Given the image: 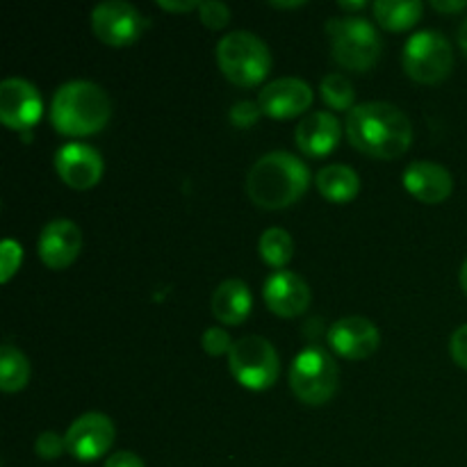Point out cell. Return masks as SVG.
<instances>
[{"instance_id": "cell-1", "label": "cell", "mask_w": 467, "mask_h": 467, "mask_svg": "<svg viewBox=\"0 0 467 467\" xmlns=\"http://www.w3.org/2000/svg\"><path fill=\"white\" fill-rule=\"evenodd\" d=\"M347 137L351 146L369 158L395 160L413 141V123L397 105L368 100L347 114Z\"/></svg>"}, {"instance_id": "cell-2", "label": "cell", "mask_w": 467, "mask_h": 467, "mask_svg": "<svg viewBox=\"0 0 467 467\" xmlns=\"http://www.w3.org/2000/svg\"><path fill=\"white\" fill-rule=\"evenodd\" d=\"M310 171L296 155L272 150L251 167L246 176V192L251 201L265 210H281L296 203L306 194Z\"/></svg>"}, {"instance_id": "cell-3", "label": "cell", "mask_w": 467, "mask_h": 467, "mask_svg": "<svg viewBox=\"0 0 467 467\" xmlns=\"http://www.w3.org/2000/svg\"><path fill=\"white\" fill-rule=\"evenodd\" d=\"M112 114V103L103 87L91 80H71L59 87L50 103L55 130L68 137H85L103 130Z\"/></svg>"}, {"instance_id": "cell-4", "label": "cell", "mask_w": 467, "mask_h": 467, "mask_svg": "<svg viewBox=\"0 0 467 467\" xmlns=\"http://www.w3.org/2000/svg\"><path fill=\"white\" fill-rule=\"evenodd\" d=\"M217 64L233 85L254 87L267 78L272 68V53L254 32L233 30L219 39Z\"/></svg>"}, {"instance_id": "cell-5", "label": "cell", "mask_w": 467, "mask_h": 467, "mask_svg": "<svg viewBox=\"0 0 467 467\" xmlns=\"http://www.w3.org/2000/svg\"><path fill=\"white\" fill-rule=\"evenodd\" d=\"M333 59L349 71H368L379 62L381 36L363 16H333L327 21Z\"/></svg>"}, {"instance_id": "cell-6", "label": "cell", "mask_w": 467, "mask_h": 467, "mask_svg": "<svg viewBox=\"0 0 467 467\" xmlns=\"http://www.w3.org/2000/svg\"><path fill=\"white\" fill-rule=\"evenodd\" d=\"M337 363L322 347H306L292 363L290 388L304 404L322 406L331 401L337 390Z\"/></svg>"}, {"instance_id": "cell-7", "label": "cell", "mask_w": 467, "mask_h": 467, "mask_svg": "<svg viewBox=\"0 0 467 467\" xmlns=\"http://www.w3.org/2000/svg\"><path fill=\"white\" fill-rule=\"evenodd\" d=\"M404 68L413 80L436 85L445 80L454 67V50L442 32L420 30L409 36L404 46Z\"/></svg>"}, {"instance_id": "cell-8", "label": "cell", "mask_w": 467, "mask_h": 467, "mask_svg": "<svg viewBox=\"0 0 467 467\" xmlns=\"http://www.w3.org/2000/svg\"><path fill=\"white\" fill-rule=\"evenodd\" d=\"M228 368L249 390H267L278 379V354L272 342L263 336H246L233 345L228 354Z\"/></svg>"}, {"instance_id": "cell-9", "label": "cell", "mask_w": 467, "mask_h": 467, "mask_svg": "<svg viewBox=\"0 0 467 467\" xmlns=\"http://www.w3.org/2000/svg\"><path fill=\"white\" fill-rule=\"evenodd\" d=\"M144 27V14L123 0H105L91 12V30L103 44L128 46L140 39Z\"/></svg>"}, {"instance_id": "cell-10", "label": "cell", "mask_w": 467, "mask_h": 467, "mask_svg": "<svg viewBox=\"0 0 467 467\" xmlns=\"http://www.w3.org/2000/svg\"><path fill=\"white\" fill-rule=\"evenodd\" d=\"M44 112L39 89L23 78H7L0 85V121L9 130H27Z\"/></svg>"}, {"instance_id": "cell-11", "label": "cell", "mask_w": 467, "mask_h": 467, "mask_svg": "<svg viewBox=\"0 0 467 467\" xmlns=\"http://www.w3.org/2000/svg\"><path fill=\"white\" fill-rule=\"evenodd\" d=\"M67 451L78 461H96L114 442V424L103 413H85L67 429Z\"/></svg>"}, {"instance_id": "cell-12", "label": "cell", "mask_w": 467, "mask_h": 467, "mask_svg": "<svg viewBox=\"0 0 467 467\" xmlns=\"http://www.w3.org/2000/svg\"><path fill=\"white\" fill-rule=\"evenodd\" d=\"M328 347L336 351L337 356L347 360H363L372 356L381 345V333H379L377 324L369 322L368 317L360 315H351V317H342L328 328Z\"/></svg>"}, {"instance_id": "cell-13", "label": "cell", "mask_w": 467, "mask_h": 467, "mask_svg": "<svg viewBox=\"0 0 467 467\" xmlns=\"http://www.w3.org/2000/svg\"><path fill=\"white\" fill-rule=\"evenodd\" d=\"M55 171L73 190H91L103 176V158L82 141H68L55 153Z\"/></svg>"}, {"instance_id": "cell-14", "label": "cell", "mask_w": 467, "mask_h": 467, "mask_svg": "<svg viewBox=\"0 0 467 467\" xmlns=\"http://www.w3.org/2000/svg\"><path fill=\"white\" fill-rule=\"evenodd\" d=\"M313 103V87L301 78H276L263 87L258 105L265 117L290 119L304 114Z\"/></svg>"}, {"instance_id": "cell-15", "label": "cell", "mask_w": 467, "mask_h": 467, "mask_svg": "<svg viewBox=\"0 0 467 467\" xmlns=\"http://www.w3.org/2000/svg\"><path fill=\"white\" fill-rule=\"evenodd\" d=\"M263 295L269 310L281 317H296L306 313L313 299L308 283L299 274L287 272V269H278L265 281Z\"/></svg>"}, {"instance_id": "cell-16", "label": "cell", "mask_w": 467, "mask_h": 467, "mask_svg": "<svg viewBox=\"0 0 467 467\" xmlns=\"http://www.w3.org/2000/svg\"><path fill=\"white\" fill-rule=\"evenodd\" d=\"M82 249V233L71 219H53L39 235V258L50 269H67Z\"/></svg>"}, {"instance_id": "cell-17", "label": "cell", "mask_w": 467, "mask_h": 467, "mask_svg": "<svg viewBox=\"0 0 467 467\" xmlns=\"http://www.w3.org/2000/svg\"><path fill=\"white\" fill-rule=\"evenodd\" d=\"M404 187L422 203H442L454 190V178L442 164L418 160L404 169Z\"/></svg>"}, {"instance_id": "cell-18", "label": "cell", "mask_w": 467, "mask_h": 467, "mask_svg": "<svg viewBox=\"0 0 467 467\" xmlns=\"http://www.w3.org/2000/svg\"><path fill=\"white\" fill-rule=\"evenodd\" d=\"M342 126L331 112H310L296 126V146L310 158H324L340 144Z\"/></svg>"}, {"instance_id": "cell-19", "label": "cell", "mask_w": 467, "mask_h": 467, "mask_svg": "<svg viewBox=\"0 0 467 467\" xmlns=\"http://www.w3.org/2000/svg\"><path fill=\"white\" fill-rule=\"evenodd\" d=\"M251 290L246 287L244 281L237 278H228V281L219 283V287L213 295V313L222 324L235 327L242 324L251 313Z\"/></svg>"}, {"instance_id": "cell-20", "label": "cell", "mask_w": 467, "mask_h": 467, "mask_svg": "<svg viewBox=\"0 0 467 467\" xmlns=\"http://www.w3.org/2000/svg\"><path fill=\"white\" fill-rule=\"evenodd\" d=\"M315 185H317L319 194L327 201H333V203H349L360 192V178L347 164H328V167H322L317 171Z\"/></svg>"}, {"instance_id": "cell-21", "label": "cell", "mask_w": 467, "mask_h": 467, "mask_svg": "<svg viewBox=\"0 0 467 467\" xmlns=\"http://www.w3.org/2000/svg\"><path fill=\"white\" fill-rule=\"evenodd\" d=\"M374 16L388 30H406L415 26L422 16V3L420 0H377L374 3Z\"/></svg>"}, {"instance_id": "cell-22", "label": "cell", "mask_w": 467, "mask_h": 467, "mask_svg": "<svg viewBox=\"0 0 467 467\" xmlns=\"http://www.w3.org/2000/svg\"><path fill=\"white\" fill-rule=\"evenodd\" d=\"M30 381V363L14 345L0 347V388L3 392H18Z\"/></svg>"}, {"instance_id": "cell-23", "label": "cell", "mask_w": 467, "mask_h": 467, "mask_svg": "<svg viewBox=\"0 0 467 467\" xmlns=\"http://www.w3.org/2000/svg\"><path fill=\"white\" fill-rule=\"evenodd\" d=\"M258 251L269 267H285L292 260V254H295V242H292V235L285 228L274 226L260 235Z\"/></svg>"}, {"instance_id": "cell-24", "label": "cell", "mask_w": 467, "mask_h": 467, "mask_svg": "<svg viewBox=\"0 0 467 467\" xmlns=\"http://www.w3.org/2000/svg\"><path fill=\"white\" fill-rule=\"evenodd\" d=\"M319 91H322L324 103L331 105L333 109H349L351 112V109L356 108L354 85H351L349 78L342 76V73H328V76H324Z\"/></svg>"}, {"instance_id": "cell-25", "label": "cell", "mask_w": 467, "mask_h": 467, "mask_svg": "<svg viewBox=\"0 0 467 467\" xmlns=\"http://www.w3.org/2000/svg\"><path fill=\"white\" fill-rule=\"evenodd\" d=\"M233 337L226 328H219V327H210L205 328L203 336H201V347H203L205 354L210 356H223V354H231L233 349Z\"/></svg>"}, {"instance_id": "cell-26", "label": "cell", "mask_w": 467, "mask_h": 467, "mask_svg": "<svg viewBox=\"0 0 467 467\" xmlns=\"http://www.w3.org/2000/svg\"><path fill=\"white\" fill-rule=\"evenodd\" d=\"M21 260H23V249L18 246V242H14L12 237L3 242L0 246V281L7 283L9 278L16 274V269L21 267Z\"/></svg>"}, {"instance_id": "cell-27", "label": "cell", "mask_w": 467, "mask_h": 467, "mask_svg": "<svg viewBox=\"0 0 467 467\" xmlns=\"http://www.w3.org/2000/svg\"><path fill=\"white\" fill-rule=\"evenodd\" d=\"M199 16L203 26L219 30V27H223L231 21V9H228V5L222 3V0H203V3L199 5Z\"/></svg>"}, {"instance_id": "cell-28", "label": "cell", "mask_w": 467, "mask_h": 467, "mask_svg": "<svg viewBox=\"0 0 467 467\" xmlns=\"http://www.w3.org/2000/svg\"><path fill=\"white\" fill-rule=\"evenodd\" d=\"M35 451L36 456H41L44 461L59 459V456L67 451V438L59 436V433L55 431H44L35 441Z\"/></svg>"}, {"instance_id": "cell-29", "label": "cell", "mask_w": 467, "mask_h": 467, "mask_svg": "<svg viewBox=\"0 0 467 467\" xmlns=\"http://www.w3.org/2000/svg\"><path fill=\"white\" fill-rule=\"evenodd\" d=\"M260 117H263V109L254 100H237L231 112H228V119L237 128H251Z\"/></svg>"}, {"instance_id": "cell-30", "label": "cell", "mask_w": 467, "mask_h": 467, "mask_svg": "<svg viewBox=\"0 0 467 467\" xmlns=\"http://www.w3.org/2000/svg\"><path fill=\"white\" fill-rule=\"evenodd\" d=\"M450 354L459 368L467 369V324L456 328L450 337Z\"/></svg>"}, {"instance_id": "cell-31", "label": "cell", "mask_w": 467, "mask_h": 467, "mask_svg": "<svg viewBox=\"0 0 467 467\" xmlns=\"http://www.w3.org/2000/svg\"><path fill=\"white\" fill-rule=\"evenodd\" d=\"M105 467H146L144 461L132 451H117L105 461Z\"/></svg>"}, {"instance_id": "cell-32", "label": "cell", "mask_w": 467, "mask_h": 467, "mask_svg": "<svg viewBox=\"0 0 467 467\" xmlns=\"http://www.w3.org/2000/svg\"><path fill=\"white\" fill-rule=\"evenodd\" d=\"M158 5L167 12H192V9H199L201 3L196 0H158Z\"/></svg>"}, {"instance_id": "cell-33", "label": "cell", "mask_w": 467, "mask_h": 467, "mask_svg": "<svg viewBox=\"0 0 467 467\" xmlns=\"http://www.w3.org/2000/svg\"><path fill=\"white\" fill-rule=\"evenodd\" d=\"M431 7L436 9V12L456 14L467 7V0H431Z\"/></svg>"}, {"instance_id": "cell-34", "label": "cell", "mask_w": 467, "mask_h": 467, "mask_svg": "<svg viewBox=\"0 0 467 467\" xmlns=\"http://www.w3.org/2000/svg\"><path fill=\"white\" fill-rule=\"evenodd\" d=\"M340 7L347 9V12H358V9L368 7V3H365V0H358V3H349V0H340Z\"/></svg>"}, {"instance_id": "cell-35", "label": "cell", "mask_w": 467, "mask_h": 467, "mask_svg": "<svg viewBox=\"0 0 467 467\" xmlns=\"http://www.w3.org/2000/svg\"><path fill=\"white\" fill-rule=\"evenodd\" d=\"M459 44H461V48H463V53L467 55V18L461 23V27H459Z\"/></svg>"}, {"instance_id": "cell-36", "label": "cell", "mask_w": 467, "mask_h": 467, "mask_svg": "<svg viewBox=\"0 0 467 467\" xmlns=\"http://www.w3.org/2000/svg\"><path fill=\"white\" fill-rule=\"evenodd\" d=\"M272 7H283V9H290V7H301L304 5V0H292V3H281V0H272Z\"/></svg>"}, {"instance_id": "cell-37", "label": "cell", "mask_w": 467, "mask_h": 467, "mask_svg": "<svg viewBox=\"0 0 467 467\" xmlns=\"http://www.w3.org/2000/svg\"><path fill=\"white\" fill-rule=\"evenodd\" d=\"M461 287H463V292L467 295V260L463 263V267H461Z\"/></svg>"}]
</instances>
